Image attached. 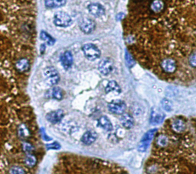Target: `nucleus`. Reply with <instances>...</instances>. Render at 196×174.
I'll list each match as a JSON object with an SVG mask.
<instances>
[{"mask_svg": "<svg viewBox=\"0 0 196 174\" xmlns=\"http://www.w3.org/2000/svg\"><path fill=\"white\" fill-rule=\"evenodd\" d=\"M64 117V111L61 109L56 110V111H51L48 113L46 115V119L48 121L55 124V123L59 122Z\"/></svg>", "mask_w": 196, "mask_h": 174, "instance_id": "obj_11", "label": "nucleus"}, {"mask_svg": "<svg viewBox=\"0 0 196 174\" xmlns=\"http://www.w3.org/2000/svg\"><path fill=\"white\" fill-rule=\"evenodd\" d=\"M24 163L28 167L32 168V167H35V164L37 163V159L35 156L32 154H28L24 158Z\"/></svg>", "mask_w": 196, "mask_h": 174, "instance_id": "obj_21", "label": "nucleus"}, {"mask_svg": "<svg viewBox=\"0 0 196 174\" xmlns=\"http://www.w3.org/2000/svg\"><path fill=\"white\" fill-rule=\"evenodd\" d=\"M126 61H127V64L130 66V67H133V66L135 64L134 59L133 58V57H132V56L130 55L127 51V53H126Z\"/></svg>", "mask_w": 196, "mask_h": 174, "instance_id": "obj_29", "label": "nucleus"}, {"mask_svg": "<svg viewBox=\"0 0 196 174\" xmlns=\"http://www.w3.org/2000/svg\"><path fill=\"white\" fill-rule=\"evenodd\" d=\"M83 53L89 60H95L100 57V50L93 44H86L82 47Z\"/></svg>", "mask_w": 196, "mask_h": 174, "instance_id": "obj_1", "label": "nucleus"}, {"mask_svg": "<svg viewBox=\"0 0 196 174\" xmlns=\"http://www.w3.org/2000/svg\"><path fill=\"white\" fill-rule=\"evenodd\" d=\"M51 96L56 100H61L63 98V91L59 87H55L51 91Z\"/></svg>", "mask_w": 196, "mask_h": 174, "instance_id": "obj_24", "label": "nucleus"}, {"mask_svg": "<svg viewBox=\"0 0 196 174\" xmlns=\"http://www.w3.org/2000/svg\"><path fill=\"white\" fill-rule=\"evenodd\" d=\"M67 0H45V5L48 9H57L66 4Z\"/></svg>", "mask_w": 196, "mask_h": 174, "instance_id": "obj_17", "label": "nucleus"}, {"mask_svg": "<svg viewBox=\"0 0 196 174\" xmlns=\"http://www.w3.org/2000/svg\"><path fill=\"white\" fill-rule=\"evenodd\" d=\"M127 109V105L122 100H114L108 104V109L110 112L116 115H122Z\"/></svg>", "mask_w": 196, "mask_h": 174, "instance_id": "obj_4", "label": "nucleus"}, {"mask_svg": "<svg viewBox=\"0 0 196 174\" xmlns=\"http://www.w3.org/2000/svg\"><path fill=\"white\" fill-rule=\"evenodd\" d=\"M18 134L22 140H26L31 136V132L25 124H21L18 128Z\"/></svg>", "mask_w": 196, "mask_h": 174, "instance_id": "obj_18", "label": "nucleus"}, {"mask_svg": "<svg viewBox=\"0 0 196 174\" xmlns=\"http://www.w3.org/2000/svg\"><path fill=\"white\" fill-rule=\"evenodd\" d=\"M162 68L166 73H174L176 70V63L172 59H166L162 62Z\"/></svg>", "mask_w": 196, "mask_h": 174, "instance_id": "obj_12", "label": "nucleus"}, {"mask_svg": "<svg viewBox=\"0 0 196 174\" xmlns=\"http://www.w3.org/2000/svg\"><path fill=\"white\" fill-rule=\"evenodd\" d=\"M98 125L107 131L113 130L112 123L107 116H102L98 119Z\"/></svg>", "mask_w": 196, "mask_h": 174, "instance_id": "obj_15", "label": "nucleus"}, {"mask_svg": "<svg viewBox=\"0 0 196 174\" xmlns=\"http://www.w3.org/2000/svg\"><path fill=\"white\" fill-rule=\"evenodd\" d=\"M172 128L176 132H182L185 128V124L182 120L176 119L172 122Z\"/></svg>", "mask_w": 196, "mask_h": 174, "instance_id": "obj_22", "label": "nucleus"}, {"mask_svg": "<svg viewBox=\"0 0 196 174\" xmlns=\"http://www.w3.org/2000/svg\"><path fill=\"white\" fill-rule=\"evenodd\" d=\"M41 133H42V138H43L44 140L46 141H51V137H49V136H48L46 134V132H45V128L41 129Z\"/></svg>", "mask_w": 196, "mask_h": 174, "instance_id": "obj_32", "label": "nucleus"}, {"mask_svg": "<svg viewBox=\"0 0 196 174\" xmlns=\"http://www.w3.org/2000/svg\"><path fill=\"white\" fill-rule=\"evenodd\" d=\"M16 69L19 72H25L29 69V62L27 59H21L16 63Z\"/></svg>", "mask_w": 196, "mask_h": 174, "instance_id": "obj_20", "label": "nucleus"}, {"mask_svg": "<svg viewBox=\"0 0 196 174\" xmlns=\"http://www.w3.org/2000/svg\"><path fill=\"white\" fill-rule=\"evenodd\" d=\"M61 63L65 70L71 68L73 64V56L70 51L67 50L61 57Z\"/></svg>", "mask_w": 196, "mask_h": 174, "instance_id": "obj_10", "label": "nucleus"}, {"mask_svg": "<svg viewBox=\"0 0 196 174\" xmlns=\"http://www.w3.org/2000/svg\"><path fill=\"white\" fill-rule=\"evenodd\" d=\"M165 119V115L161 110L159 109H152L151 115H150V123L152 124H161Z\"/></svg>", "mask_w": 196, "mask_h": 174, "instance_id": "obj_8", "label": "nucleus"}, {"mask_svg": "<svg viewBox=\"0 0 196 174\" xmlns=\"http://www.w3.org/2000/svg\"><path fill=\"white\" fill-rule=\"evenodd\" d=\"M54 24L58 27H68L71 24V16L65 11H58L54 16Z\"/></svg>", "mask_w": 196, "mask_h": 174, "instance_id": "obj_2", "label": "nucleus"}, {"mask_svg": "<svg viewBox=\"0 0 196 174\" xmlns=\"http://www.w3.org/2000/svg\"><path fill=\"white\" fill-rule=\"evenodd\" d=\"M95 22L91 19H83L80 22V28L85 34H91L95 29Z\"/></svg>", "mask_w": 196, "mask_h": 174, "instance_id": "obj_7", "label": "nucleus"}, {"mask_svg": "<svg viewBox=\"0 0 196 174\" xmlns=\"http://www.w3.org/2000/svg\"><path fill=\"white\" fill-rule=\"evenodd\" d=\"M157 143L159 145L162 146V147H164V146L167 145V144H168L167 137H165V136H160L159 138H158Z\"/></svg>", "mask_w": 196, "mask_h": 174, "instance_id": "obj_30", "label": "nucleus"}, {"mask_svg": "<svg viewBox=\"0 0 196 174\" xmlns=\"http://www.w3.org/2000/svg\"><path fill=\"white\" fill-rule=\"evenodd\" d=\"M97 134L94 131H88L84 134L81 138V141L86 145H90L97 140Z\"/></svg>", "mask_w": 196, "mask_h": 174, "instance_id": "obj_13", "label": "nucleus"}, {"mask_svg": "<svg viewBox=\"0 0 196 174\" xmlns=\"http://www.w3.org/2000/svg\"><path fill=\"white\" fill-rule=\"evenodd\" d=\"M162 107L164 110L167 111H170L172 109V103L171 102L170 100L167 99V98H163L161 102Z\"/></svg>", "mask_w": 196, "mask_h": 174, "instance_id": "obj_25", "label": "nucleus"}, {"mask_svg": "<svg viewBox=\"0 0 196 174\" xmlns=\"http://www.w3.org/2000/svg\"><path fill=\"white\" fill-rule=\"evenodd\" d=\"M98 70L104 76H107L114 70V63L110 58H104L98 65Z\"/></svg>", "mask_w": 196, "mask_h": 174, "instance_id": "obj_6", "label": "nucleus"}, {"mask_svg": "<svg viewBox=\"0 0 196 174\" xmlns=\"http://www.w3.org/2000/svg\"><path fill=\"white\" fill-rule=\"evenodd\" d=\"M156 132V129H151V130H149L148 132L146 133V134L143 136V139H142L140 144H139L138 149L140 151L144 152L148 149L149 146L150 144V142L153 140Z\"/></svg>", "mask_w": 196, "mask_h": 174, "instance_id": "obj_5", "label": "nucleus"}, {"mask_svg": "<svg viewBox=\"0 0 196 174\" xmlns=\"http://www.w3.org/2000/svg\"><path fill=\"white\" fill-rule=\"evenodd\" d=\"M120 121L122 127L127 129L131 128L133 125V123H134L133 117L127 113H123L121 115Z\"/></svg>", "mask_w": 196, "mask_h": 174, "instance_id": "obj_14", "label": "nucleus"}, {"mask_svg": "<svg viewBox=\"0 0 196 174\" xmlns=\"http://www.w3.org/2000/svg\"><path fill=\"white\" fill-rule=\"evenodd\" d=\"M46 148L48 150H59L61 148V145L58 142H53L47 144Z\"/></svg>", "mask_w": 196, "mask_h": 174, "instance_id": "obj_28", "label": "nucleus"}, {"mask_svg": "<svg viewBox=\"0 0 196 174\" xmlns=\"http://www.w3.org/2000/svg\"><path fill=\"white\" fill-rule=\"evenodd\" d=\"M40 37L42 41H44L46 42V43L50 46H52L55 43V39H54L53 37H52L50 35V34H48V33L45 32H41Z\"/></svg>", "mask_w": 196, "mask_h": 174, "instance_id": "obj_23", "label": "nucleus"}, {"mask_svg": "<svg viewBox=\"0 0 196 174\" xmlns=\"http://www.w3.org/2000/svg\"><path fill=\"white\" fill-rule=\"evenodd\" d=\"M165 4L162 0H154L150 5V9L156 13H159L164 9Z\"/></svg>", "mask_w": 196, "mask_h": 174, "instance_id": "obj_19", "label": "nucleus"}, {"mask_svg": "<svg viewBox=\"0 0 196 174\" xmlns=\"http://www.w3.org/2000/svg\"><path fill=\"white\" fill-rule=\"evenodd\" d=\"M189 63L193 67H196V52L193 53L189 57Z\"/></svg>", "mask_w": 196, "mask_h": 174, "instance_id": "obj_31", "label": "nucleus"}, {"mask_svg": "<svg viewBox=\"0 0 196 174\" xmlns=\"http://www.w3.org/2000/svg\"><path fill=\"white\" fill-rule=\"evenodd\" d=\"M87 9L89 12L95 17H101L105 13L104 8L98 3H91L88 6Z\"/></svg>", "mask_w": 196, "mask_h": 174, "instance_id": "obj_9", "label": "nucleus"}, {"mask_svg": "<svg viewBox=\"0 0 196 174\" xmlns=\"http://www.w3.org/2000/svg\"><path fill=\"white\" fill-rule=\"evenodd\" d=\"M105 91L107 93H114L116 94H120L121 93V89H120V86H119L117 82L114 81V80H112V81H110L107 83Z\"/></svg>", "mask_w": 196, "mask_h": 174, "instance_id": "obj_16", "label": "nucleus"}, {"mask_svg": "<svg viewBox=\"0 0 196 174\" xmlns=\"http://www.w3.org/2000/svg\"><path fill=\"white\" fill-rule=\"evenodd\" d=\"M22 150H23L24 152H25L26 154H32V152L34 150V147L31 143L27 142V141H24L22 144Z\"/></svg>", "mask_w": 196, "mask_h": 174, "instance_id": "obj_26", "label": "nucleus"}, {"mask_svg": "<svg viewBox=\"0 0 196 174\" xmlns=\"http://www.w3.org/2000/svg\"><path fill=\"white\" fill-rule=\"evenodd\" d=\"M45 76L46 77V83L48 86H53L58 83L60 80L58 72L54 67H48L45 70Z\"/></svg>", "mask_w": 196, "mask_h": 174, "instance_id": "obj_3", "label": "nucleus"}, {"mask_svg": "<svg viewBox=\"0 0 196 174\" xmlns=\"http://www.w3.org/2000/svg\"><path fill=\"white\" fill-rule=\"evenodd\" d=\"M9 174H25V172L22 167H12L9 170Z\"/></svg>", "mask_w": 196, "mask_h": 174, "instance_id": "obj_27", "label": "nucleus"}]
</instances>
